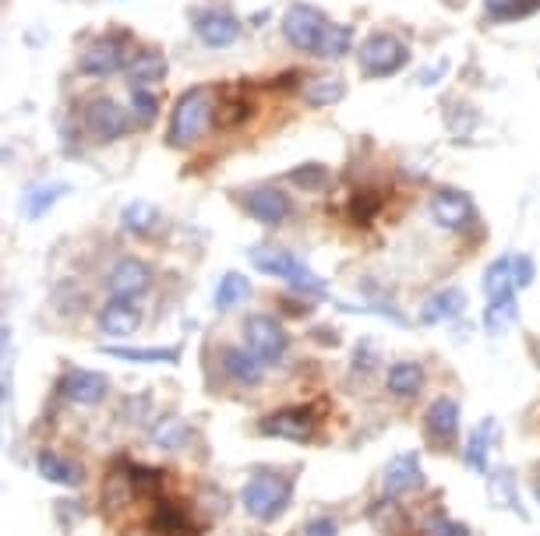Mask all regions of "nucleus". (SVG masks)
I'll use <instances>...</instances> for the list:
<instances>
[{
	"label": "nucleus",
	"mask_w": 540,
	"mask_h": 536,
	"mask_svg": "<svg viewBox=\"0 0 540 536\" xmlns=\"http://www.w3.org/2000/svg\"><path fill=\"white\" fill-rule=\"evenodd\" d=\"M188 438H191V427L184 424L180 417H163L156 427H152V441H156L159 448H166V452L180 448Z\"/></svg>",
	"instance_id": "7c9ffc66"
},
{
	"label": "nucleus",
	"mask_w": 540,
	"mask_h": 536,
	"mask_svg": "<svg viewBox=\"0 0 540 536\" xmlns=\"http://www.w3.org/2000/svg\"><path fill=\"white\" fill-rule=\"evenodd\" d=\"M473 198L466 191H456V187H442L431 198V216H435L438 226L445 230H463L466 223L473 219Z\"/></svg>",
	"instance_id": "9b49d317"
},
{
	"label": "nucleus",
	"mask_w": 540,
	"mask_h": 536,
	"mask_svg": "<svg viewBox=\"0 0 540 536\" xmlns=\"http://www.w3.org/2000/svg\"><path fill=\"white\" fill-rule=\"evenodd\" d=\"M488 487H491V505L512 508V512L523 515V505H519V494H516V473H512L509 466H502L498 473H491Z\"/></svg>",
	"instance_id": "393cba45"
},
{
	"label": "nucleus",
	"mask_w": 540,
	"mask_h": 536,
	"mask_svg": "<svg viewBox=\"0 0 540 536\" xmlns=\"http://www.w3.org/2000/svg\"><path fill=\"white\" fill-rule=\"evenodd\" d=\"M382 484H385V494L396 498L403 491H413V487L424 484V469H420V455L417 452H399L396 459H389L382 473Z\"/></svg>",
	"instance_id": "ddd939ff"
},
{
	"label": "nucleus",
	"mask_w": 540,
	"mask_h": 536,
	"mask_svg": "<svg viewBox=\"0 0 540 536\" xmlns=\"http://www.w3.org/2000/svg\"><path fill=\"white\" fill-rule=\"evenodd\" d=\"M304 536H339V526H336V519H311L308 522V529H304Z\"/></svg>",
	"instance_id": "79ce46f5"
},
{
	"label": "nucleus",
	"mask_w": 540,
	"mask_h": 536,
	"mask_svg": "<svg viewBox=\"0 0 540 536\" xmlns=\"http://www.w3.org/2000/svg\"><path fill=\"white\" fill-rule=\"evenodd\" d=\"M293 484L283 473H272V469H258L255 477L244 484L240 501H244V512L258 522H272L276 515H283L290 508Z\"/></svg>",
	"instance_id": "f257e3e1"
},
{
	"label": "nucleus",
	"mask_w": 540,
	"mask_h": 536,
	"mask_svg": "<svg viewBox=\"0 0 540 536\" xmlns=\"http://www.w3.org/2000/svg\"><path fill=\"white\" fill-rule=\"evenodd\" d=\"M537 501H540V484H537Z\"/></svg>",
	"instance_id": "a18cd8bd"
},
{
	"label": "nucleus",
	"mask_w": 540,
	"mask_h": 536,
	"mask_svg": "<svg viewBox=\"0 0 540 536\" xmlns=\"http://www.w3.org/2000/svg\"><path fill=\"white\" fill-rule=\"evenodd\" d=\"M424 424H428L431 438L449 445V441L459 434V402L445 399V395H442V399H435V402H431L428 417H424Z\"/></svg>",
	"instance_id": "a211bd4d"
},
{
	"label": "nucleus",
	"mask_w": 540,
	"mask_h": 536,
	"mask_svg": "<svg viewBox=\"0 0 540 536\" xmlns=\"http://www.w3.org/2000/svg\"><path fill=\"white\" fill-rule=\"evenodd\" d=\"M378 212V198L375 194H364V198L353 201V219H371Z\"/></svg>",
	"instance_id": "37998d69"
},
{
	"label": "nucleus",
	"mask_w": 540,
	"mask_h": 536,
	"mask_svg": "<svg viewBox=\"0 0 540 536\" xmlns=\"http://www.w3.org/2000/svg\"><path fill=\"white\" fill-rule=\"evenodd\" d=\"M138 325H142V311H138L131 300L113 297L110 304L99 311V328H103L106 335H113V339H128V335L138 332Z\"/></svg>",
	"instance_id": "2eb2a0df"
},
{
	"label": "nucleus",
	"mask_w": 540,
	"mask_h": 536,
	"mask_svg": "<svg viewBox=\"0 0 540 536\" xmlns=\"http://www.w3.org/2000/svg\"><path fill=\"white\" fill-rule=\"evenodd\" d=\"M512 276H516V290L530 286L533 276H537V268H533V258H526V254H516V258H512Z\"/></svg>",
	"instance_id": "a19ab883"
},
{
	"label": "nucleus",
	"mask_w": 540,
	"mask_h": 536,
	"mask_svg": "<svg viewBox=\"0 0 540 536\" xmlns=\"http://www.w3.org/2000/svg\"><path fill=\"white\" fill-rule=\"evenodd\" d=\"M128 75L135 85L159 82V78L166 75V57L159 50H138L135 57L128 60Z\"/></svg>",
	"instance_id": "b1692460"
},
{
	"label": "nucleus",
	"mask_w": 540,
	"mask_h": 536,
	"mask_svg": "<svg viewBox=\"0 0 540 536\" xmlns=\"http://www.w3.org/2000/svg\"><path fill=\"white\" fill-rule=\"evenodd\" d=\"M406 57H410L406 46L396 36H389V32H375V36H368L360 43V67L375 78L396 75L399 67L406 64Z\"/></svg>",
	"instance_id": "0eeeda50"
},
{
	"label": "nucleus",
	"mask_w": 540,
	"mask_h": 536,
	"mask_svg": "<svg viewBox=\"0 0 540 536\" xmlns=\"http://www.w3.org/2000/svg\"><path fill=\"white\" fill-rule=\"evenodd\" d=\"M346 96V85L339 78H318V82H308L304 89V99L315 106H329V103H339Z\"/></svg>",
	"instance_id": "473e14b6"
},
{
	"label": "nucleus",
	"mask_w": 540,
	"mask_h": 536,
	"mask_svg": "<svg viewBox=\"0 0 540 536\" xmlns=\"http://www.w3.org/2000/svg\"><path fill=\"white\" fill-rule=\"evenodd\" d=\"M131 484H135L138 494H152L159 484H163V469H149V466H128Z\"/></svg>",
	"instance_id": "58836bf2"
},
{
	"label": "nucleus",
	"mask_w": 540,
	"mask_h": 536,
	"mask_svg": "<svg viewBox=\"0 0 540 536\" xmlns=\"http://www.w3.org/2000/svg\"><path fill=\"white\" fill-rule=\"evenodd\" d=\"M156 223H159V212L149 201H131V205H124V212H120V226L131 233H149Z\"/></svg>",
	"instance_id": "c756f323"
},
{
	"label": "nucleus",
	"mask_w": 540,
	"mask_h": 536,
	"mask_svg": "<svg viewBox=\"0 0 540 536\" xmlns=\"http://www.w3.org/2000/svg\"><path fill=\"white\" fill-rule=\"evenodd\" d=\"M371 364H375V353H371V346H368V343L357 346V357H353V367H364V371H368Z\"/></svg>",
	"instance_id": "c03bdc74"
},
{
	"label": "nucleus",
	"mask_w": 540,
	"mask_h": 536,
	"mask_svg": "<svg viewBox=\"0 0 540 536\" xmlns=\"http://www.w3.org/2000/svg\"><path fill=\"white\" fill-rule=\"evenodd\" d=\"M36 466H39V477L50 480V484H60V487H82L85 484L82 462L68 459V455H60V452H50V448L39 452Z\"/></svg>",
	"instance_id": "dca6fc26"
},
{
	"label": "nucleus",
	"mask_w": 540,
	"mask_h": 536,
	"mask_svg": "<svg viewBox=\"0 0 540 536\" xmlns=\"http://www.w3.org/2000/svg\"><path fill=\"white\" fill-rule=\"evenodd\" d=\"M209 120H212V89H191L177 99L173 106V117H170V131H166V142L173 149H188L209 131Z\"/></svg>",
	"instance_id": "f03ea898"
},
{
	"label": "nucleus",
	"mask_w": 540,
	"mask_h": 536,
	"mask_svg": "<svg viewBox=\"0 0 540 536\" xmlns=\"http://www.w3.org/2000/svg\"><path fill=\"white\" fill-rule=\"evenodd\" d=\"M491 434H495V420H484V424L477 427V431L470 434V441H466V469H473V473H488V455H491Z\"/></svg>",
	"instance_id": "4be33fe9"
},
{
	"label": "nucleus",
	"mask_w": 540,
	"mask_h": 536,
	"mask_svg": "<svg viewBox=\"0 0 540 536\" xmlns=\"http://www.w3.org/2000/svg\"><path fill=\"white\" fill-rule=\"evenodd\" d=\"M82 120H85V127H89L92 138H99V142H113V138H124V134L131 131L128 113L120 110L110 96L89 99V103H85Z\"/></svg>",
	"instance_id": "6e6552de"
},
{
	"label": "nucleus",
	"mask_w": 540,
	"mask_h": 536,
	"mask_svg": "<svg viewBox=\"0 0 540 536\" xmlns=\"http://www.w3.org/2000/svg\"><path fill=\"white\" fill-rule=\"evenodd\" d=\"M290 180H297L300 187H308V191H318V187L329 184V170L322 163H304L290 173Z\"/></svg>",
	"instance_id": "4c0bfd02"
},
{
	"label": "nucleus",
	"mask_w": 540,
	"mask_h": 536,
	"mask_svg": "<svg viewBox=\"0 0 540 536\" xmlns=\"http://www.w3.org/2000/svg\"><path fill=\"white\" fill-rule=\"evenodd\" d=\"M195 32L205 46H230L240 36V22L230 11H198L195 15Z\"/></svg>",
	"instance_id": "4468645a"
},
{
	"label": "nucleus",
	"mask_w": 540,
	"mask_h": 536,
	"mask_svg": "<svg viewBox=\"0 0 540 536\" xmlns=\"http://www.w3.org/2000/svg\"><path fill=\"white\" fill-rule=\"evenodd\" d=\"M135 484H131V473H128V466L124 469H113L110 477H106V484H103V508L110 515H117L120 508H128L131 501H135Z\"/></svg>",
	"instance_id": "412c9836"
},
{
	"label": "nucleus",
	"mask_w": 540,
	"mask_h": 536,
	"mask_svg": "<svg viewBox=\"0 0 540 536\" xmlns=\"http://www.w3.org/2000/svg\"><path fill=\"white\" fill-rule=\"evenodd\" d=\"M152 522H156L159 533H170V536H188L191 533V519L173 505H159L156 515H152Z\"/></svg>",
	"instance_id": "72a5a7b5"
},
{
	"label": "nucleus",
	"mask_w": 540,
	"mask_h": 536,
	"mask_svg": "<svg viewBox=\"0 0 540 536\" xmlns=\"http://www.w3.org/2000/svg\"><path fill=\"white\" fill-rule=\"evenodd\" d=\"M103 353H110L113 360H131V364H177L180 350L166 346V350H128V346H106Z\"/></svg>",
	"instance_id": "c85d7f7f"
},
{
	"label": "nucleus",
	"mask_w": 540,
	"mask_h": 536,
	"mask_svg": "<svg viewBox=\"0 0 540 536\" xmlns=\"http://www.w3.org/2000/svg\"><path fill=\"white\" fill-rule=\"evenodd\" d=\"M484 290H488L491 300L512 297V290H516V276H512V258L491 261V268L484 272Z\"/></svg>",
	"instance_id": "cd10ccee"
},
{
	"label": "nucleus",
	"mask_w": 540,
	"mask_h": 536,
	"mask_svg": "<svg viewBox=\"0 0 540 536\" xmlns=\"http://www.w3.org/2000/svg\"><path fill=\"white\" fill-rule=\"evenodd\" d=\"M540 0H484V8H488L491 18H523L537 8Z\"/></svg>",
	"instance_id": "e433bc0d"
},
{
	"label": "nucleus",
	"mask_w": 540,
	"mask_h": 536,
	"mask_svg": "<svg viewBox=\"0 0 540 536\" xmlns=\"http://www.w3.org/2000/svg\"><path fill=\"white\" fill-rule=\"evenodd\" d=\"M251 297V283L248 276H240V272H226L216 286V311H233L237 304Z\"/></svg>",
	"instance_id": "a878e982"
},
{
	"label": "nucleus",
	"mask_w": 540,
	"mask_h": 536,
	"mask_svg": "<svg viewBox=\"0 0 540 536\" xmlns=\"http://www.w3.org/2000/svg\"><path fill=\"white\" fill-rule=\"evenodd\" d=\"M223 371L230 374V381H237V385H258V381H262L265 364L251 350L226 346V350H223Z\"/></svg>",
	"instance_id": "6ab92c4d"
},
{
	"label": "nucleus",
	"mask_w": 540,
	"mask_h": 536,
	"mask_svg": "<svg viewBox=\"0 0 540 536\" xmlns=\"http://www.w3.org/2000/svg\"><path fill=\"white\" fill-rule=\"evenodd\" d=\"M120 67H124V50H120L117 39H96V43L82 53V71L92 78L113 75Z\"/></svg>",
	"instance_id": "f3484780"
},
{
	"label": "nucleus",
	"mask_w": 540,
	"mask_h": 536,
	"mask_svg": "<svg viewBox=\"0 0 540 536\" xmlns=\"http://www.w3.org/2000/svg\"><path fill=\"white\" fill-rule=\"evenodd\" d=\"M156 96H152L149 89H142V85H131V113H135V124H152L156 120Z\"/></svg>",
	"instance_id": "c9c22d12"
},
{
	"label": "nucleus",
	"mask_w": 540,
	"mask_h": 536,
	"mask_svg": "<svg viewBox=\"0 0 540 536\" xmlns=\"http://www.w3.org/2000/svg\"><path fill=\"white\" fill-rule=\"evenodd\" d=\"M428 536H473V533L463 522L449 519V515H435V519H428Z\"/></svg>",
	"instance_id": "ea45409f"
},
{
	"label": "nucleus",
	"mask_w": 540,
	"mask_h": 536,
	"mask_svg": "<svg viewBox=\"0 0 540 536\" xmlns=\"http://www.w3.org/2000/svg\"><path fill=\"white\" fill-rule=\"evenodd\" d=\"M60 392L68 395L71 402H82V406H96L110 392V378L99 371H85V367H71L60 378Z\"/></svg>",
	"instance_id": "f8f14e48"
},
{
	"label": "nucleus",
	"mask_w": 540,
	"mask_h": 536,
	"mask_svg": "<svg viewBox=\"0 0 540 536\" xmlns=\"http://www.w3.org/2000/svg\"><path fill=\"white\" fill-rule=\"evenodd\" d=\"M466 307V297H463V290H438L435 297L424 304V325H438V321H449V318H456L459 311Z\"/></svg>",
	"instance_id": "5701e85b"
},
{
	"label": "nucleus",
	"mask_w": 540,
	"mask_h": 536,
	"mask_svg": "<svg viewBox=\"0 0 540 536\" xmlns=\"http://www.w3.org/2000/svg\"><path fill=\"white\" fill-rule=\"evenodd\" d=\"M516 297H498L488 304V311H484V325H488L491 335L505 332L509 325H516Z\"/></svg>",
	"instance_id": "2f4dec72"
},
{
	"label": "nucleus",
	"mask_w": 540,
	"mask_h": 536,
	"mask_svg": "<svg viewBox=\"0 0 540 536\" xmlns=\"http://www.w3.org/2000/svg\"><path fill=\"white\" fill-rule=\"evenodd\" d=\"M244 346H248L262 364H279V360L286 357L290 339H286V328L279 325L272 314H251V318L244 321Z\"/></svg>",
	"instance_id": "39448f33"
},
{
	"label": "nucleus",
	"mask_w": 540,
	"mask_h": 536,
	"mask_svg": "<svg viewBox=\"0 0 540 536\" xmlns=\"http://www.w3.org/2000/svg\"><path fill=\"white\" fill-rule=\"evenodd\" d=\"M385 388L399 399H413V395L424 388V367L413 364V360H399V364L389 367L385 374Z\"/></svg>",
	"instance_id": "aec40b11"
},
{
	"label": "nucleus",
	"mask_w": 540,
	"mask_h": 536,
	"mask_svg": "<svg viewBox=\"0 0 540 536\" xmlns=\"http://www.w3.org/2000/svg\"><path fill=\"white\" fill-rule=\"evenodd\" d=\"M329 25H332L329 18H325L318 8H311V4H290V11L283 15V36H286V43L297 46V50L318 53Z\"/></svg>",
	"instance_id": "20e7f679"
},
{
	"label": "nucleus",
	"mask_w": 540,
	"mask_h": 536,
	"mask_svg": "<svg viewBox=\"0 0 540 536\" xmlns=\"http://www.w3.org/2000/svg\"><path fill=\"white\" fill-rule=\"evenodd\" d=\"M64 194H68V187L64 184H32L29 191H25V216L39 219L43 212H50L53 201L64 198Z\"/></svg>",
	"instance_id": "bb28decb"
},
{
	"label": "nucleus",
	"mask_w": 540,
	"mask_h": 536,
	"mask_svg": "<svg viewBox=\"0 0 540 536\" xmlns=\"http://www.w3.org/2000/svg\"><path fill=\"white\" fill-rule=\"evenodd\" d=\"M106 286H110V293L117 300L142 297V293H149V286H152V268L145 265L142 258H120L117 265L110 268Z\"/></svg>",
	"instance_id": "9d476101"
},
{
	"label": "nucleus",
	"mask_w": 540,
	"mask_h": 536,
	"mask_svg": "<svg viewBox=\"0 0 540 536\" xmlns=\"http://www.w3.org/2000/svg\"><path fill=\"white\" fill-rule=\"evenodd\" d=\"M244 209H248V216L255 219V223L279 226L290 219L293 201L286 198V191H279V187L262 184V187H251V191L244 194Z\"/></svg>",
	"instance_id": "1a4fd4ad"
},
{
	"label": "nucleus",
	"mask_w": 540,
	"mask_h": 536,
	"mask_svg": "<svg viewBox=\"0 0 540 536\" xmlns=\"http://www.w3.org/2000/svg\"><path fill=\"white\" fill-rule=\"evenodd\" d=\"M350 43H353V32L346 29V25H329V32H325L322 39V50H318V57H329V60H339L343 53H350Z\"/></svg>",
	"instance_id": "f704fd0d"
},
{
	"label": "nucleus",
	"mask_w": 540,
	"mask_h": 536,
	"mask_svg": "<svg viewBox=\"0 0 540 536\" xmlns=\"http://www.w3.org/2000/svg\"><path fill=\"white\" fill-rule=\"evenodd\" d=\"M248 258H251V265H255V268H262L265 276L286 279V283L297 286V290H304V293H325V279H318L315 272L304 265V261L293 258V254L283 251V247H272V244L251 247Z\"/></svg>",
	"instance_id": "7ed1b4c3"
},
{
	"label": "nucleus",
	"mask_w": 540,
	"mask_h": 536,
	"mask_svg": "<svg viewBox=\"0 0 540 536\" xmlns=\"http://www.w3.org/2000/svg\"><path fill=\"white\" fill-rule=\"evenodd\" d=\"M318 431V417L308 406H286V410H272L258 420V434L262 438L279 441H311Z\"/></svg>",
	"instance_id": "423d86ee"
}]
</instances>
